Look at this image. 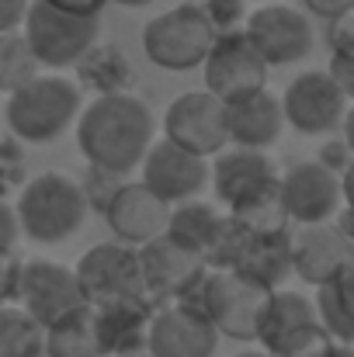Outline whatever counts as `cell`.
<instances>
[{
    "mask_svg": "<svg viewBox=\"0 0 354 357\" xmlns=\"http://www.w3.org/2000/svg\"><path fill=\"white\" fill-rule=\"evenodd\" d=\"M91 309H94V326H98L105 357H135L146 351L149 323L156 309L149 298H121V302H105Z\"/></svg>",
    "mask_w": 354,
    "mask_h": 357,
    "instance_id": "cell-20",
    "label": "cell"
},
{
    "mask_svg": "<svg viewBox=\"0 0 354 357\" xmlns=\"http://www.w3.org/2000/svg\"><path fill=\"white\" fill-rule=\"evenodd\" d=\"M285 132V112H281V98H274L271 91L250 94L243 101L226 105V135L230 146L239 149H271Z\"/></svg>",
    "mask_w": 354,
    "mask_h": 357,
    "instance_id": "cell-22",
    "label": "cell"
},
{
    "mask_svg": "<svg viewBox=\"0 0 354 357\" xmlns=\"http://www.w3.org/2000/svg\"><path fill=\"white\" fill-rule=\"evenodd\" d=\"M233 357H271L267 351H243V354H233Z\"/></svg>",
    "mask_w": 354,
    "mask_h": 357,
    "instance_id": "cell-46",
    "label": "cell"
},
{
    "mask_svg": "<svg viewBox=\"0 0 354 357\" xmlns=\"http://www.w3.org/2000/svg\"><path fill=\"white\" fill-rule=\"evenodd\" d=\"M163 139L202 156L212 160L230 146L226 135V105L219 98H212L209 91H184L177 94L167 112H163Z\"/></svg>",
    "mask_w": 354,
    "mask_h": 357,
    "instance_id": "cell-10",
    "label": "cell"
},
{
    "mask_svg": "<svg viewBox=\"0 0 354 357\" xmlns=\"http://www.w3.org/2000/svg\"><path fill=\"white\" fill-rule=\"evenodd\" d=\"M45 330L14 302L0 305V357H31L42 354Z\"/></svg>",
    "mask_w": 354,
    "mask_h": 357,
    "instance_id": "cell-28",
    "label": "cell"
},
{
    "mask_svg": "<svg viewBox=\"0 0 354 357\" xmlns=\"http://www.w3.org/2000/svg\"><path fill=\"white\" fill-rule=\"evenodd\" d=\"M330 222H334V229H337V233H341V236H344V239H348V243L354 246V208L341 205V212H337V215H334Z\"/></svg>",
    "mask_w": 354,
    "mask_h": 357,
    "instance_id": "cell-41",
    "label": "cell"
},
{
    "mask_svg": "<svg viewBox=\"0 0 354 357\" xmlns=\"http://www.w3.org/2000/svg\"><path fill=\"white\" fill-rule=\"evenodd\" d=\"M42 351L49 357H105L101 340H98V326H94V309L84 305L73 316L49 326Z\"/></svg>",
    "mask_w": 354,
    "mask_h": 357,
    "instance_id": "cell-27",
    "label": "cell"
},
{
    "mask_svg": "<svg viewBox=\"0 0 354 357\" xmlns=\"http://www.w3.org/2000/svg\"><path fill=\"white\" fill-rule=\"evenodd\" d=\"M31 357H49V354H45V351H42V354H31Z\"/></svg>",
    "mask_w": 354,
    "mask_h": 357,
    "instance_id": "cell-47",
    "label": "cell"
},
{
    "mask_svg": "<svg viewBox=\"0 0 354 357\" xmlns=\"http://www.w3.org/2000/svg\"><path fill=\"white\" fill-rule=\"evenodd\" d=\"M28 184V163H24V149L14 135L0 139V202L17 198V191Z\"/></svg>",
    "mask_w": 354,
    "mask_h": 357,
    "instance_id": "cell-31",
    "label": "cell"
},
{
    "mask_svg": "<svg viewBox=\"0 0 354 357\" xmlns=\"http://www.w3.org/2000/svg\"><path fill=\"white\" fill-rule=\"evenodd\" d=\"M212 167V191H216V202L223 208H233L239 198L274 184L281 174L274 167V160L264 153V149H239V146H226L219 156L209 160Z\"/></svg>",
    "mask_w": 354,
    "mask_h": 357,
    "instance_id": "cell-19",
    "label": "cell"
},
{
    "mask_svg": "<svg viewBox=\"0 0 354 357\" xmlns=\"http://www.w3.org/2000/svg\"><path fill=\"white\" fill-rule=\"evenodd\" d=\"M216 347H219V333L205 312L177 302L153 309L149 340H146L149 357H212Z\"/></svg>",
    "mask_w": 354,
    "mask_h": 357,
    "instance_id": "cell-15",
    "label": "cell"
},
{
    "mask_svg": "<svg viewBox=\"0 0 354 357\" xmlns=\"http://www.w3.org/2000/svg\"><path fill=\"white\" fill-rule=\"evenodd\" d=\"M341 139L348 142V149L354 153V105L348 108V115H344V125H341Z\"/></svg>",
    "mask_w": 354,
    "mask_h": 357,
    "instance_id": "cell-43",
    "label": "cell"
},
{
    "mask_svg": "<svg viewBox=\"0 0 354 357\" xmlns=\"http://www.w3.org/2000/svg\"><path fill=\"white\" fill-rule=\"evenodd\" d=\"M118 7H149V3H156V0H112Z\"/></svg>",
    "mask_w": 354,
    "mask_h": 357,
    "instance_id": "cell-44",
    "label": "cell"
},
{
    "mask_svg": "<svg viewBox=\"0 0 354 357\" xmlns=\"http://www.w3.org/2000/svg\"><path fill=\"white\" fill-rule=\"evenodd\" d=\"M243 35L250 38V45L257 49V56L267 66L302 63V59H309V52L316 45L309 14L292 7V3H260V7H253L243 21Z\"/></svg>",
    "mask_w": 354,
    "mask_h": 357,
    "instance_id": "cell-7",
    "label": "cell"
},
{
    "mask_svg": "<svg viewBox=\"0 0 354 357\" xmlns=\"http://www.w3.org/2000/svg\"><path fill=\"white\" fill-rule=\"evenodd\" d=\"M167 219H170V205L160 202L142 181H125L121 191L112 198V205L105 208V222L112 236L135 250L163 236Z\"/></svg>",
    "mask_w": 354,
    "mask_h": 357,
    "instance_id": "cell-16",
    "label": "cell"
},
{
    "mask_svg": "<svg viewBox=\"0 0 354 357\" xmlns=\"http://www.w3.org/2000/svg\"><path fill=\"white\" fill-rule=\"evenodd\" d=\"M156 142L153 108L128 94H105L80 108L77 119V149L84 163L128 177L139 170L142 156Z\"/></svg>",
    "mask_w": 354,
    "mask_h": 357,
    "instance_id": "cell-1",
    "label": "cell"
},
{
    "mask_svg": "<svg viewBox=\"0 0 354 357\" xmlns=\"http://www.w3.org/2000/svg\"><path fill=\"white\" fill-rule=\"evenodd\" d=\"M216 35L219 31L209 24V17L198 10V3L188 0V3H177V7L156 14L142 28V56L167 73H188L205 63Z\"/></svg>",
    "mask_w": 354,
    "mask_h": 357,
    "instance_id": "cell-4",
    "label": "cell"
},
{
    "mask_svg": "<svg viewBox=\"0 0 354 357\" xmlns=\"http://www.w3.org/2000/svg\"><path fill=\"white\" fill-rule=\"evenodd\" d=\"M288 250H292V274L299 281H306L309 288L327 284L354 257V246L334 229V222L292 226L288 229Z\"/></svg>",
    "mask_w": 354,
    "mask_h": 357,
    "instance_id": "cell-17",
    "label": "cell"
},
{
    "mask_svg": "<svg viewBox=\"0 0 354 357\" xmlns=\"http://www.w3.org/2000/svg\"><path fill=\"white\" fill-rule=\"evenodd\" d=\"M14 212L21 222V236L42 246L63 243L73 233H80V226L91 215L77 177L63 170H45L28 177V184L14 198Z\"/></svg>",
    "mask_w": 354,
    "mask_h": 357,
    "instance_id": "cell-3",
    "label": "cell"
},
{
    "mask_svg": "<svg viewBox=\"0 0 354 357\" xmlns=\"http://www.w3.org/2000/svg\"><path fill=\"white\" fill-rule=\"evenodd\" d=\"M0 115H3V108H0Z\"/></svg>",
    "mask_w": 354,
    "mask_h": 357,
    "instance_id": "cell-49",
    "label": "cell"
},
{
    "mask_svg": "<svg viewBox=\"0 0 354 357\" xmlns=\"http://www.w3.org/2000/svg\"><path fill=\"white\" fill-rule=\"evenodd\" d=\"M327 170H334V174H344L348 167H351L354 153L348 149V142L344 139H330V142H323V149H320V156H316Z\"/></svg>",
    "mask_w": 354,
    "mask_h": 357,
    "instance_id": "cell-36",
    "label": "cell"
},
{
    "mask_svg": "<svg viewBox=\"0 0 354 357\" xmlns=\"http://www.w3.org/2000/svg\"><path fill=\"white\" fill-rule=\"evenodd\" d=\"M281 202L292 226L330 222L344 205L341 174L327 170L320 160H299L281 170Z\"/></svg>",
    "mask_w": 354,
    "mask_h": 357,
    "instance_id": "cell-14",
    "label": "cell"
},
{
    "mask_svg": "<svg viewBox=\"0 0 354 357\" xmlns=\"http://www.w3.org/2000/svg\"><path fill=\"white\" fill-rule=\"evenodd\" d=\"M21 267H24V260L17 253H0V305H14L17 302Z\"/></svg>",
    "mask_w": 354,
    "mask_h": 357,
    "instance_id": "cell-34",
    "label": "cell"
},
{
    "mask_svg": "<svg viewBox=\"0 0 354 357\" xmlns=\"http://www.w3.org/2000/svg\"><path fill=\"white\" fill-rule=\"evenodd\" d=\"M139 181L160 202H167L174 208L181 202L202 198V191L212 181V167H209V160H202V156H195L167 139H156L139 163Z\"/></svg>",
    "mask_w": 354,
    "mask_h": 357,
    "instance_id": "cell-13",
    "label": "cell"
},
{
    "mask_svg": "<svg viewBox=\"0 0 354 357\" xmlns=\"http://www.w3.org/2000/svg\"><path fill=\"white\" fill-rule=\"evenodd\" d=\"M80 291L87 305H105L121 298H146L142 288V271H139V250L125 246L118 239L94 243L73 267Z\"/></svg>",
    "mask_w": 354,
    "mask_h": 357,
    "instance_id": "cell-9",
    "label": "cell"
},
{
    "mask_svg": "<svg viewBox=\"0 0 354 357\" xmlns=\"http://www.w3.org/2000/svg\"><path fill=\"white\" fill-rule=\"evenodd\" d=\"M125 181H128V177L112 174V170H101V167H91V163H84V174L77 177L87 208H91V212H101V215H105V208L112 205V198L121 191Z\"/></svg>",
    "mask_w": 354,
    "mask_h": 357,
    "instance_id": "cell-30",
    "label": "cell"
},
{
    "mask_svg": "<svg viewBox=\"0 0 354 357\" xmlns=\"http://www.w3.org/2000/svg\"><path fill=\"white\" fill-rule=\"evenodd\" d=\"M327 73L334 77V84L344 91V98L354 105V59H341V56H330V66Z\"/></svg>",
    "mask_w": 354,
    "mask_h": 357,
    "instance_id": "cell-39",
    "label": "cell"
},
{
    "mask_svg": "<svg viewBox=\"0 0 354 357\" xmlns=\"http://www.w3.org/2000/svg\"><path fill=\"white\" fill-rule=\"evenodd\" d=\"M42 73L35 52L28 49L21 31H7L0 35V94L10 98L17 87H24L28 80H35Z\"/></svg>",
    "mask_w": 354,
    "mask_h": 357,
    "instance_id": "cell-29",
    "label": "cell"
},
{
    "mask_svg": "<svg viewBox=\"0 0 354 357\" xmlns=\"http://www.w3.org/2000/svg\"><path fill=\"white\" fill-rule=\"evenodd\" d=\"M230 229V215L219 202H205V198H191V202H181L170 208V219H167V233L174 246L195 253L205 267L219 246V239L226 236Z\"/></svg>",
    "mask_w": 354,
    "mask_h": 357,
    "instance_id": "cell-21",
    "label": "cell"
},
{
    "mask_svg": "<svg viewBox=\"0 0 354 357\" xmlns=\"http://www.w3.org/2000/svg\"><path fill=\"white\" fill-rule=\"evenodd\" d=\"M17 239H21V222L14 202H0V253H14Z\"/></svg>",
    "mask_w": 354,
    "mask_h": 357,
    "instance_id": "cell-35",
    "label": "cell"
},
{
    "mask_svg": "<svg viewBox=\"0 0 354 357\" xmlns=\"http://www.w3.org/2000/svg\"><path fill=\"white\" fill-rule=\"evenodd\" d=\"M320 316H316V302L306 298L302 291H288V288H274L271 291V302L264 309V319H260V330H257V344L260 351H274L278 344H285L292 333L306 330V326H316Z\"/></svg>",
    "mask_w": 354,
    "mask_h": 357,
    "instance_id": "cell-25",
    "label": "cell"
},
{
    "mask_svg": "<svg viewBox=\"0 0 354 357\" xmlns=\"http://www.w3.org/2000/svg\"><path fill=\"white\" fill-rule=\"evenodd\" d=\"M77 70V87H87L94 91V98H105V94H128L132 80H135V70H132V59L125 56V49L115 42H94L80 63L73 66Z\"/></svg>",
    "mask_w": 354,
    "mask_h": 357,
    "instance_id": "cell-24",
    "label": "cell"
},
{
    "mask_svg": "<svg viewBox=\"0 0 354 357\" xmlns=\"http://www.w3.org/2000/svg\"><path fill=\"white\" fill-rule=\"evenodd\" d=\"M31 0H0V35L7 31H21L24 17H28Z\"/></svg>",
    "mask_w": 354,
    "mask_h": 357,
    "instance_id": "cell-37",
    "label": "cell"
},
{
    "mask_svg": "<svg viewBox=\"0 0 354 357\" xmlns=\"http://www.w3.org/2000/svg\"><path fill=\"white\" fill-rule=\"evenodd\" d=\"M267 63L257 56V49L250 45V38L239 31H223L216 35L202 73H205V91L212 98H219L223 105L243 101L250 94L267 91Z\"/></svg>",
    "mask_w": 354,
    "mask_h": 357,
    "instance_id": "cell-8",
    "label": "cell"
},
{
    "mask_svg": "<svg viewBox=\"0 0 354 357\" xmlns=\"http://www.w3.org/2000/svg\"><path fill=\"white\" fill-rule=\"evenodd\" d=\"M243 229V226H239ZM233 271L264 284V288H281L292 278V250H288V233L278 236H253L243 229L239 250H236Z\"/></svg>",
    "mask_w": 354,
    "mask_h": 357,
    "instance_id": "cell-23",
    "label": "cell"
},
{
    "mask_svg": "<svg viewBox=\"0 0 354 357\" xmlns=\"http://www.w3.org/2000/svg\"><path fill=\"white\" fill-rule=\"evenodd\" d=\"M264 3H271V0H264Z\"/></svg>",
    "mask_w": 354,
    "mask_h": 357,
    "instance_id": "cell-48",
    "label": "cell"
},
{
    "mask_svg": "<svg viewBox=\"0 0 354 357\" xmlns=\"http://www.w3.org/2000/svg\"><path fill=\"white\" fill-rule=\"evenodd\" d=\"M330 357H354V347H348V344H337Z\"/></svg>",
    "mask_w": 354,
    "mask_h": 357,
    "instance_id": "cell-45",
    "label": "cell"
},
{
    "mask_svg": "<svg viewBox=\"0 0 354 357\" xmlns=\"http://www.w3.org/2000/svg\"><path fill=\"white\" fill-rule=\"evenodd\" d=\"M316 316L320 326L337 340L354 347V257L327 281L316 288Z\"/></svg>",
    "mask_w": 354,
    "mask_h": 357,
    "instance_id": "cell-26",
    "label": "cell"
},
{
    "mask_svg": "<svg viewBox=\"0 0 354 357\" xmlns=\"http://www.w3.org/2000/svg\"><path fill=\"white\" fill-rule=\"evenodd\" d=\"M302 3H306L309 14H316L323 21H337V17L354 10V0H302Z\"/></svg>",
    "mask_w": 354,
    "mask_h": 357,
    "instance_id": "cell-40",
    "label": "cell"
},
{
    "mask_svg": "<svg viewBox=\"0 0 354 357\" xmlns=\"http://www.w3.org/2000/svg\"><path fill=\"white\" fill-rule=\"evenodd\" d=\"M17 305L42 330H49L59 319L84 309L87 298L80 291L73 267H63V264H52V260H24L21 284H17Z\"/></svg>",
    "mask_w": 354,
    "mask_h": 357,
    "instance_id": "cell-12",
    "label": "cell"
},
{
    "mask_svg": "<svg viewBox=\"0 0 354 357\" xmlns=\"http://www.w3.org/2000/svg\"><path fill=\"white\" fill-rule=\"evenodd\" d=\"M84 94L63 73H38L3 101V119L17 142L49 146L80 119Z\"/></svg>",
    "mask_w": 354,
    "mask_h": 357,
    "instance_id": "cell-2",
    "label": "cell"
},
{
    "mask_svg": "<svg viewBox=\"0 0 354 357\" xmlns=\"http://www.w3.org/2000/svg\"><path fill=\"white\" fill-rule=\"evenodd\" d=\"M198 10L209 17V24L223 35V31H239L246 21V0H195Z\"/></svg>",
    "mask_w": 354,
    "mask_h": 357,
    "instance_id": "cell-33",
    "label": "cell"
},
{
    "mask_svg": "<svg viewBox=\"0 0 354 357\" xmlns=\"http://www.w3.org/2000/svg\"><path fill=\"white\" fill-rule=\"evenodd\" d=\"M341 191H344V205L354 208V160H351V167L341 174Z\"/></svg>",
    "mask_w": 354,
    "mask_h": 357,
    "instance_id": "cell-42",
    "label": "cell"
},
{
    "mask_svg": "<svg viewBox=\"0 0 354 357\" xmlns=\"http://www.w3.org/2000/svg\"><path fill=\"white\" fill-rule=\"evenodd\" d=\"M348 108H351V101L344 98V91L334 84V77L327 70H306V73L292 77V84L281 94L285 125H292L302 135L341 132Z\"/></svg>",
    "mask_w": 354,
    "mask_h": 357,
    "instance_id": "cell-11",
    "label": "cell"
},
{
    "mask_svg": "<svg viewBox=\"0 0 354 357\" xmlns=\"http://www.w3.org/2000/svg\"><path fill=\"white\" fill-rule=\"evenodd\" d=\"M139 271H142L146 298L153 305H167L188 291V284L205 271V264L195 253L174 246L167 236H156L153 243L139 246Z\"/></svg>",
    "mask_w": 354,
    "mask_h": 357,
    "instance_id": "cell-18",
    "label": "cell"
},
{
    "mask_svg": "<svg viewBox=\"0 0 354 357\" xmlns=\"http://www.w3.org/2000/svg\"><path fill=\"white\" fill-rule=\"evenodd\" d=\"M337 347V340L316 323V326H306L299 333H292L285 344H278L271 357H330Z\"/></svg>",
    "mask_w": 354,
    "mask_h": 357,
    "instance_id": "cell-32",
    "label": "cell"
},
{
    "mask_svg": "<svg viewBox=\"0 0 354 357\" xmlns=\"http://www.w3.org/2000/svg\"><path fill=\"white\" fill-rule=\"evenodd\" d=\"M49 7L63 10V14H77V17H101V10L112 0H45Z\"/></svg>",
    "mask_w": 354,
    "mask_h": 357,
    "instance_id": "cell-38",
    "label": "cell"
},
{
    "mask_svg": "<svg viewBox=\"0 0 354 357\" xmlns=\"http://www.w3.org/2000/svg\"><path fill=\"white\" fill-rule=\"evenodd\" d=\"M271 302V288L236 274V271H212L205 274L202 291V312L216 326L219 337H230L239 344H257V330L264 319V309Z\"/></svg>",
    "mask_w": 354,
    "mask_h": 357,
    "instance_id": "cell-6",
    "label": "cell"
},
{
    "mask_svg": "<svg viewBox=\"0 0 354 357\" xmlns=\"http://www.w3.org/2000/svg\"><path fill=\"white\" fill-rule=\"evenodd\" d=\"M98 17H77V14H63L56 7H49L45 0H31L28 17H24V42L35 52L38 66L45 73H59L80 63V56L98 42Z\"/></svg>",
    "mask_w": 354,
    "mask_h": 357,
    "instance_id": "cell-5",
    "label": "cell"
}]
</instances>
